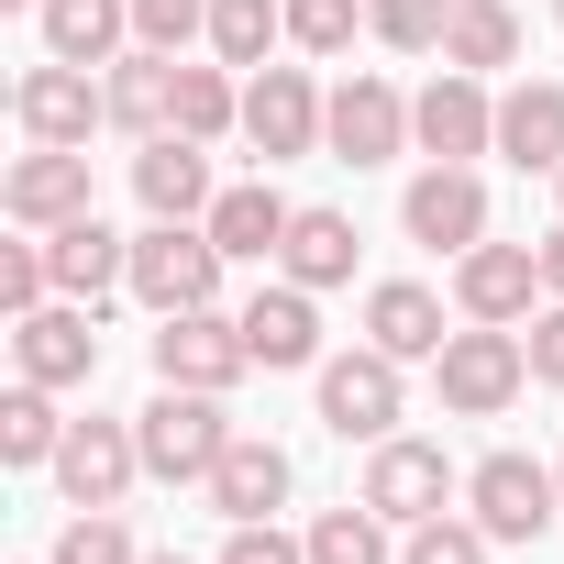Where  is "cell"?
Listing matches in <instances>:
<instances>
[{
  "instance_id": "ffe728a7",
  "label": "cell",
  "mask_w": 564,
  "mask_h": 564,
  "mask_svg": "<svg viewBox=\"0 0 564 564\" xmlns=\"http://www.w3.org/2000/svg\"><path fill=\"white\" fill-rule=\"evenodd\" d=\"M45 265H56V289H67V300H100V289H122V276H133V243H122L100 210H78V221L45 232Z\"/></svg>"
},
{
  "instance_id": "44dd1931",
  "label": "cell",
  "mask_w": 564,
  "mask_h": 564,
  "mask_svg": "<svg viewBox=\"0 0 564 564\" xmlns=\"http://www.w3.org/2000/svg\"><path fill=\"white\" fill-rule=\"evenodd\" d=\"M276 498H289V454H276L265 432H232L221 465H210V509L221 520H276Z\"/></svg>"
},
{
  "instance_id": "4dcf8cb0",
  "label": "cell",
  "mask_w": 564,
  "mask_h": 564,
  "mask_svg": "<svg viewBox=\"0 0 564 564\" xmlns=\"http://www.w3.org/2000/svg\"><path fill=\"white\" fill-rule=\"evenodd\" d=\"M311 564H388V520L355 498V509H322L311 520Z\"/></svg>"
},
{
  "instance_id": "60d3db41",
  "label": "cell",
  "mask_w": 564,
  "mask_h": 564,
  "mask_svg": "<svg viewBox=\"0 0 564 564\" xmlns=\"http://www.w3.org/2000/svg\"><path fill=\"white\" fill-rule=\"evenodd\" d=\"M144 564H188V553H144Z\"/></svg>"
},
{
  "instance_id": "603a6c76",
  "label": "cell",
  "mask_w": 564,
  "mask_h": 564,
  "mask_svg": "<svg viewBox=\"0 0 564 564\" xmlns=\"http://www.w3.org/2000/svg\"><path fill=\"white\" fill-rule=\"evenodd\" d=\"M498 155H509V166H542V177L564 166V89H553V78H520V89L498 100Z\"/></svg>"
},
{
  "instance_id": "d6a6232c",
  "label": "cell",
  "mask_w": 564,
  "mask_h": 564,
  "mask_svg": "<svg viewBox=\"0 0 564 564\" xmlns=\"http://www.w3.org/2000/svg\"><path fill=\"white\" fill-rule=\"evenodd\" d=\"M45 564H144V553H133V531H122L111 509H78V520L56 531V553H45Z\"/></svg>"
},
{
  "instance_id": "3957f363",
  "label": "cell",
  "mask_w": 564,
  "mask_h": 564,
  "mask_svg": "<svg viewBox=\"0 0 564 564\" xmlns=\"http://www.w3.org/2000/svg\"><path fill=\"white\" fill-rule=\"evenodd\" d=\"M432 377H443V410H454V421H498V410L520 399V377H531V344H520L509 322H476V333H454V344L432 355Z\"/></svg>"
},
{
  "instance_id": "ba28073f",
  "label": "cell",
  "mask_w": 564,
  "mask_h": 564,
  "mask_svg": "<svg viewBox=\"0 0 564 564\" xmlns=\"http://www.w3.org/2000/svg\"><path fill=\"white\" fill-rule=\"evenodd\" d=\"M322 421L344 432V443H388L399 432V355H333L322 366Z\"/></svg>"
},
{
  "instance_id": "cb8c5ba5",
  "label": "cell",
  "mask_w": 564,
  "mask_h": 564,
  "mask_svg": "<svg viewBox=\"0 0 564 564\" xmlns=\"http://www.w3.org/2000/svg\"><path fill=\"white\" fill-rule=\"evenodd\" d=\"M289 221H300V210L276 199L265 177H254V188H221V199H210V243H221L232 265H265L276 243H289Z\"/></svg>"
},
{
  "instance_id": "74e56055",
  "label": "cell",
  "mask_w": 564,
  "mask_h": 564,
  "mask_svg": "<svg viewBox=\"0 0 564 564\" xmlns=\"http://www.w3.org/2000/svg\"><path fill=\"white\" fill-rule=\"evenodd\" d=\"M221 564H311V542H289L276 520H232V542H221Z\"/></svg>"
},
{
  "instance_id": "6da1fadb",
  "label": "cell",
  "mask_w": 564,
  "mask_h": 564,
  "mask_svg": "<svg viewBox=\"0 0 564 564\" xmlns=\"http://www.w3.org/2000/svg\"><path fill=\"white\" fill-rule=\"evenodd\" d=\"M221 243H210V221H144L133 232V276H122V289L166 322V311H210L221 300Z\"/></svg>"
},
{
  "instance_id": "5b68a950",
  "label": "cell",
  "mask_w": 564,
  "mask_h": 564,
  "mask_svg": "<svg viewBox=\"0 0 564 564\" xmlns=\"http://www.w3.org/2000/svg\"><path fill=\"white\" fill-rule=\"evenodd\" d=\"M322 144H333L344 166H388V155L410 144V100H399L388 78H344V89L322 100Z\"/></svg>"
},
{
  "instance_id": "e0dca14e",
  "label": "cell",
  "mask_w": 564,
  "mask_h": 564,
  "mask_svg": "<svg viewBox=\"0 0 564 564\" xmlns=\"http://www.w3.org/2000/svg\"><path fill=\"white\" fill-rule=\"evenodd\" d=\"M531 289H542V243H476V254L454 265L465 322H520V311H531Z\"/></svg>"
},
{
  "instance_id": "ab89813d",
  "label": "cell",
  "mask_w": 564,
  "mask_h": 564,
  "mask_svg": "<svg viewBox=\"0 0 564 564\" xmlns=\"http://www.w3.org/2000/svg\"><path fill=\"white\" fill-rule=\"evenodd\" d=\"M542 289L564 300V232H542Z\"/></svg>"
},
{
  "instance_id": "f35d334b",
  "label": "cell",
  "mask_w": 564,
  "mask_h": 564,
  "mask_svg": "<svg viewBox=\"0 0 564 564\" xmlns=\"http://www.w3.org/2000/svg\"><path fill=\"white\" fill-rule=\"evenodd\" d=\"M531 377H542V388H564V300L531 322Z\"/></svg>"
},
{
  "instance_id": "7a4b0ae2",
  "label": "cell",
  "mask_w": 564,
  "mask_h": 564,
  "mask_svg": "<svg viewBox=\"0 0 564 564\" xmlns=\"http://www.w3.org/2000/svg\"><path fill=\"white\" fill-rule=\"evenodd\" d=\"M133 443H144V476H166V487H210L232 421H221L210 388H155V399L133 410Z\"/></svg>"
},
{
  "instance_id": "277c9868",
  "label": "cell",
  "mask_w": 564,
  "mask_h": 564,
  "mask_svg": "<svg viewBox=\"0 0 564 564\" xmlns=\"http://www.w3.org/2000/svg\"><path fill=\"white\" fill-rule=\"evenodd\" d=\"M465 498H476V531H487V542H542L553 509H564V476L531 465V454H487V465L465 476Z\"/></svg>"
},
{
  "instance_id": "2e32d148",
  "label": "cell",
  "mask_w": 564,
  "mask_h": 564,
  "mask_svg": "<svg viewBox=\"0 0 564 564\" xmlns=\"http://www.w3.org/2000/svg\"><path fill=\"white\" fill-rule=\"evenodd\" d=\"M454 498V465H443V443H377V465H366V509L377 520H432Z\"/></svg>"
},
{
  "instance_id": "4fadbf2b",
  "label": "cell",
  "mask_w": 564,
  "mask_h": 564,
  "mask_svg": "<svg viewBox=\"0 0 564 564\" xmlns=\"http://www.w3.org/2000/svg\"><path fill=\"white\" fill-rule=\"evenodd\" d=\"M12 111H23V133H34V144H89V122H111V100H100V89H89V67H67V56L23 67Z\"/></svg>"
},
{
  "instance_id": "4316f807",
  "label": "cell",
  "mask_w": 564,
  "mask_h": 564,
  "mask_svg": "<svg viewBox=\"0 0 564 564\" xmlns=\"http://www.w3.org/2000/svg\"><path fill=\"white\" fill-rule=\"evenodd\" d=\"M509 56H520V12H509V0H454V23H443V67L487 78V67H509Z\"/></svg>"
},
{
  "instance_id": "8fae6325",
  "label": "cell",
  "mask_w": 564,
  "mask_h": 564,
  "mask_svg": "<svg viewBox=\"0 0 564 564\" xmlns=\"http://www.w3.org/2000/svg\"><path fill=\"white\" fill-rule=\"evenodd\" d=\"M410 133L432 144V166H465V155H487V144H498V100H487L465 67H443V78L410 100Z\"/></svg>"
},
{
  "instance_id": "1f68e13d",
  "label": "cell",
  "mask_w": 564,
  "mask_h": 564,
  "mask_svg": "<svg viewBox=\"0 0 564 564\" xmlns=\"http://www.w3.org/2000/svg\"><path fill=\"white\" fill-rule=\"evenodd\" d=\"M443 23H454V0H366V34H377V45H399V56H432V45H443Z\"/></svg>"
},
{
  "instance_id": "e575fe53",
  "label": "cell",
  "mask_w": 564,
  "mask_h": 564,
  "mask_svg": "<svg viewBox=\"0 0 564 564\" xmlns=\"http://www.w3.org/2000/svg\"><path fill=\"white\" fill-rule=\"evenodd\" d=\"M188 34H210V0H133V45H155V56H177Z\"/></svg>"
},
{
  "instance_id": "836d02e7",
  "label": "cell",
  "mask_w": 564,
  "mask_h": 564,
  "mask_svg": "<svg viewBox=\"0 0 564 564\" xmlns=\"http://www.w3.org/2000/svg\"><path fill=\"white\" fill-rule=\"evenodd\" d=\"M399 564H487V531L432 509V520H410V553H399Z\"/></svg>"
},
{
  "instance_id": "7bdbcfd3",
  "label": "cell",
  "mask_w": 564,
  "mask_h": 564,
  "mask_svg": "<svg viewBox=\"0 0 564 564\" xmlns=\"http://www.w3.org/2000/svg\"><path fill=\"white\" fill-rule=\"evenodd\" d=\"M553 476H564V465H553Z\"/></svg>"
},
{
  "instance_id": "d6986e66",
  "label": "cell",
  "mask_w": 564,
  "mask_h": 564,
  "mask_svg": "<svg viewBox=\"0 0 564 564\" xmlns=\"http://www.w3.org/2000/svg\"><path fill=\"white\" fill-rule=\"evenodd\" d=\"M100 100H111V122H122L133 144H155V133H177V56H155V45H133V56H111V78H100Z\"/></svg>"
},
{
  "instance_id": "f546056e",
  "label": "cell",
  "mask_w": 564,
  "mask_h": 564,
  "mask_svg": "<svg viewBox=\"0 0 564 564\" xmlns=\"http://www.w3.org/2000/svg\"><path fill=\"white\" fill-rule=\"evenodd\" d=\"M232 122H243V89H232L221 67H177V133H188V144H221Z\"/></svg>"
},
{
  "instance_id": "8d00e7d4",
  "label": "cell",
  "mask_w": 564,
  "mask_h": 564,
  "mask_svg": "<svg viewBox=\"0 0 564 564\" xmlns=\"http://www.w3.org/2000/svg\"><path fill=\"white\" fill-rule=\"evenodd\" d=\"M289 45L344 56V45H355V0H289Z\"/></svg>"
},
{
  "instance_id": "b9f144b4",
  "label": "cell",
  "mask_w": 564,
  "mask_h": 564,
  "mask_svg": "<svg viewBox=\"0 0 564 564\" xmlns=\"http://www.w3.org/2000/svg\"><path fill=\"white\" fill-rule=\"evenodd\" d=\"M553 188H564V166H553Z\"/></svg>"
},
{
  "instance_id": "9c48e42d",
  "label": "cell",
  "mask_w": 564,
  "mask_h": 564,
  "mask_svg": "<svg viewBox=\"0 0 564 564\" xmlns=\"http://www.w3.org/2000/svg\"><path fill=\"white\" fill-rule=\"evenodd\" d=\"M133 476H144L133 421H67V443H56V487H67L78 509H122Z\"/></svg>"
},
{
  "instance_id": "83f0119b",
  "label": "cell",
  "mask_w": 564,
  "mask_h": 564,
  "mask_svg": "<svg viewBox=\"0 0 564 564\" xmlns=\"http://www.w3.org/2000/svg\"><path fill=\"white\" fill-rule=\"evenodd\" d=\"M276 34H289V0H210V56L221 67H265Z\"/></svg>"
},
{
  "instance_id": "d590c367",
  "label": "cell",
  "mask_w": 564,
  "mask_h": 564,
  "mask_svg": "<svg viewBox=\"0 0 564 564\" xmlns=\"http://www.w3.org/2000/svg\"><path fill=\"white\" fill-rule=\"evenodd\" d=\"M45 289H56V265H45V243H0V311H45Z\"/></svg>"
},
{
  "instance_id": "5bb4252c",
  "label": "cell",
  "mask_w": 564,
  "mask_h": 564,
  "mask_svg": "<svg viewBox=\"0 0 564 564\" xmlns=\"http://www.w3.org/2000/svg\"><path fill=\"white\" fill-rule=\"evenodd\" d=\"M133 199L155 210V221H210V144H188V133H155L144 155H133Z\"/></svg>"
},
{
  "instance_id": "9a60e30c",
  "label": "cell",
  "mask_w": 564,
  "mask_h": 564,
  "mask_svg": "<svg viewBox=\"0 0 564 564\" xmlns=\"http://www.w3.org/2000/svg\"><path fill=\"white\" fill-rule=\"evenodd\" d=\"M12 355H23L34 388H89L100 377V322L89 311H23L12 322Z\"/></svg>"
},
{
  "instance_id": "7c38bea8",
  "label": "cell",
  "mask_w": 564,
  "mask_h": 564,
  "mask_svg": "<svg viewBox=\"0 0 564 564\" xmlns=\"http://www.w3.org/2000/svg\"><path fill=\"white\" fill-rule=\"evenodd\" d=\"M0 210H12L23 232H56V221H78V210H89V155H78V144H34L12 177H0Z\"/></svg>"
},
{
  "instance_id": "8992f818",
  "label": "cell",
  "mask_w": 564,
  "mask_h": 564,
  "mask_svg": "<svg viewBox=\"0 0 564 564\" xmlns=\"http://www.w3.org/2000/svg\"><path fill=\"white\" fill-rule=\"evenodd\" d=\"M399 221H410V243H432V254H476V243H487V188H476V166H421L410 199H399Z\"/></svg>"
},
{
  "instance_id": "d4e9b609",
  "label": "cell",
  "mask_w": 564,
  "mask_h": 564,
  "mask_svg": "<svg viewBox=\"0 0 564 564\" xmlns=\"http://www.w3.org/2000/svg\"><path fill=\"white\" fill-rule=\"evenodd\" d=\"M122 34H133V0H45V56L67 67H111Z\"/></svg>"
},
{
  "instance_id": "7402d4cb",
  "label": "cell",
  "mask_w": 564,
  "mask_h": 564,
  "mask_svg": "<svg viewBox=\"0 0 564 564\" xmlns=\"http://www.w3.org/2000/svg\"><path fill=\"white\" fill-rule=\"evenodd\" d=\"M366 344H377V355H399V366H421V355H443L454 333H443V300H432V289L388 276V289L366 300Z\"/></svg>"
},
{
  "instance_id": "ac0fdd59",
  "label": "cell",
  "mask_w": 564,
  "mask_h": 564,
  "mask_svg": "<svg viewBox=\"0 0 564 564\" xmlns=\"http://www.w3.org/2000/svg\"><path fill=\"white\" fill-rule=\"evenodd\" d=\"M322 289H300V276H289V289H254L243 300V355L254 366H322V311H311Z\"/></svg>"
},
{
  "instance_id": "484cf974",
  "label": "cell",
  "mask_w": 564,
  "mask_h": 564,
  "mask_svg": "<svg viewBox=\"0 0 564 564\" xmlns=\"http://www.w3.org/2000/svg\"><path fill=\"white\" fill-rule=\"evenodd\" d=\"M276 265H289L300 289H344V276H355V221L344 210H300L289 243H276Z\"/></svg>"
},
{
  "instance_id": "52a82bcc",
  "label": "cell",
  "mask_w": 564,
  "mask_h": 564,
  "mask_svg": "<svg viewBox=\"0 0 564 564\" xmlns=\"http://www.w3.org/2000/svg\"><path fill=\"white\" fill-rule=\"evenodd\" d=\"M254 355H243V322H221V311H166V333H155V377L166 388H232Z\"/></svg>"
},
{
  "instance_id": "f1b7e54d",
  "label": "cell",
  "mask_w": 564,
  "mask_h": 564,
  "mask_svg": "<svg viewBox=\"0 0 564 564\" xmlns=\"http://www.w3.org/2000/svg\"><path fill=\"white\" fill-rule=\"evenodd\" d=\"M56 443H67V421H56V388H12V399H0V454H12V465H56Z\"/></svg>"
},
{
  "instance_id": "30bf717a",
  "label": "cell",
  "mask_w": 564,
  "mask_h": 564,
  "mask_svg": "<svg viewBox=\"0 0 564 564\" xmlns=\"http://www.w3.org/2000/svg\"><path fill=\"white\" fill-rule=\"evenodd\" d=\"M243 144H254L265 166L322 144V89H311V67H254V89H243Z\"/></svg>"
}]
</instances>
